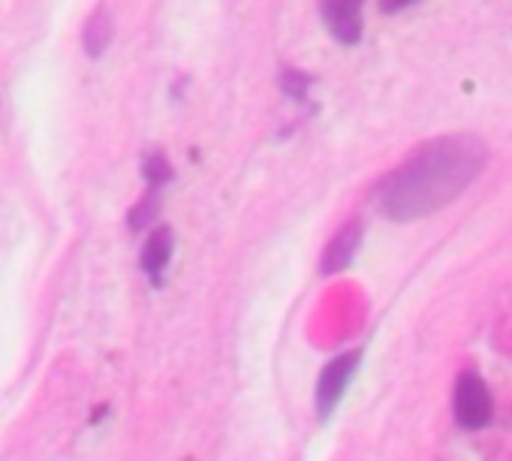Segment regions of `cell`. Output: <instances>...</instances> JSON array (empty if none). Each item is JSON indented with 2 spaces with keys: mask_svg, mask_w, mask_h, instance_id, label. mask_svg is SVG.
Listing matches in <instances>:
<instances>
[{
  "mask_svg": "<svg viewBox=\"0 0 512 461\" xmlns=\"http://www.w3.org/2000/svg\"><path fill=\"white\" fill-rule=\"evenodd\" d=\"M485 145L473 136H443L416 148L377 187V208L389 220H416L452 202L485 166Z\"/></svg>",
  "mask_w": 512,
  "mask_h": 461,
  "instance_id": "cell-1",
  "label": "cell"
},
{
  "mask_svg": "<svg viewBox=\"0 0 512 461\" xmlns=\"http://www.w3.org/2000/svg\"><path fill=\"white\" fill-rule=\"evenodd\" d=\"M452 410L461 428H485L491 422L494 404H491V392L482 383L479 374L464 371L455 380V392H452Z\"/></svg>",
  "mask_w": 512,
  "mask_h": 461,
  "instance_id": "cell-2",
  "label": "cell"
},
{
  "mask_svg": "<svg viewBox=\"0 0 512 461\" xmlns=\"http://www.w3.org/2000/svg\"><path fill=\"white\" fill-rule=\"evenodd\" d=\"M359 359H362V353H344L323 368V374L317 380V413L323 419H329L332 410L338 407V401L344 398V392L359 368Z\"/></svg>",
  "mask_w": 512,
  "mask_h": 461,
  "instance_id": "cell-3",
  "label": "cell"
},
{
  "mask_svg": "<svg viewBox=\"0 0 512 461\" xmlns=\"http://www.w3.org/2000/svg\"><path fill=\"white\" fill-rule=\"evenodd\" d=\"M362 7L365 0H323V22L338 43L353 46L362 40Z\"/></svg>",
  "mask_w": 512,
  "mask_h": 461,
  "instance_id": "cell-4",
  "label": "cell"
},
{
  "mask_svg": "<svg viewBox=\"0 0 512 461\" xmlns=\"http://www.w3.org/2000/svg\"><path fill=\"white\" fill-rule=\"evenodd\" d=\"M172 248H175V236H172V229L169 226H157V229H151V236L145 239V245H142V272L154 281V284H160L163 281V272H166V266H169V260H172Z\"/></svg>",
  "mask_w": 512,
  "mask_h": 461,
  "instance_id": "cell-5",
  "label": "cell"
},
{
  "mask_svg": "<svg viewBox=\"0 0 512 461\" xmlns=\"http://www.w3.org/2000/svg\"><path fill=\"white\" fill-rule=\"evenodd\" d=\"M359 242H362V226L359 223H347L341 233L329 242V248L323 254V263H320V272L326 278L335 275V272H344L353 263V257L359 251Z\"/></svg>",
  "mask_w": 512,
  "mask_h": 461,
  "instance_id": "cell-6",
  "label": "cell"
},
{
  "mask_svg": "<svg viewBox=\"0 0 512 461\" xmlns=\"http://www.w3.org/2000/svg\"><path fill=\"white\" fill-rule=\"evenodd\" d=\"M112 34H115V25H112V16L106 7H97L91 13V19L85 22V31H82V43H85V52L91 58H100L109 43H112Z\"/></svg>",
  "mask_w": 512,
  "mask_h": 461,
  "instance_id": "cell-7",
  "label": "cell"
},
{
  "mask_svg": "<svg viewBox=\"0 0 512 461\" xmlns=\"http://www.w3.org/2000/svg\"><path fill=\"white\" fill-rule=\"evenodd\" d=\"M142 178L148 181V187H160V184H166V181L172 178V166H169V160H166L160 151L145 154V160H142Z\"/></svg>",
  "mask_w": 512,
  "mask_h": 461,
  "instance_id": "cell-8",
  "label": "cell"
},
{
  "mask_svg": "<svg viewBox=\"0 0 512 461\" xmlns=\"http://www.w3.org/2000/svg\"><path fill=\"white\" fill-rule=\"evenodd\" d=\"M281 91L302 103L308 97V91H311V79L302 70H290L287 67V70H281Z\"/></svg>",
  "mask_w": 512,
  "mask_h": 461,
  "instance_id": "cell-9",
  "label": "cell"
},
{
  "mask_svg": "<svg viewBox=\"0 0 512 461\" xmlns=\"http://www.w3.org/2000/svg\"><path fill=\"white\" fill-rule=\"evenodd\" d=\"M157 211H160V199H157V193H148L133 211H130V229H145L148 223H154V217H157Z\"/></svg>",
  "mask_w": 512,
  "mask_h": 461,
  "instance_id": "cell-10",
  "label": "cell"
},
{
  "mask_svg": "<svg viewBox=\"0 0 512 461\" xmlns=\"http://www.w3.org/2000/svg\"><path fill=\"white\" fill-rule=\"evenodd\" d=\"M413 4H416V0H380V10L392 16V13H401V10H407Z\"/></svg>",
  "mask_w": 512,
  "mask_h": 461,
  "instance_id": "cell-11",
  "label": "cell"
}]
</instances>
